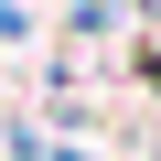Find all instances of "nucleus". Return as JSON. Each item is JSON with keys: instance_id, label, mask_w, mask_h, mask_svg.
I'll return each instance as SVG.
<instances>
[{"instance_id": "nucleus-1", "label": "nucleus", "mask_w": 161, "mask_h": 161, "mask_svg": "<svg viewBox=\"0 0 161 161\" xmlns=\"http://www.w3.org/2000/svg\"><path fill=\"white\" fill-rule=\"evenodd\" d=\"M54 161H75V150H54Z\"/></svg>"}]
</instances>
